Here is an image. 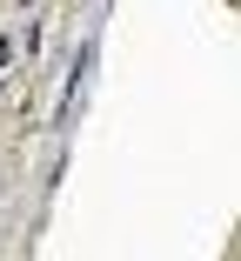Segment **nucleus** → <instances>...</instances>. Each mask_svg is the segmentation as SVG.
<instances>
[]
</instances>
